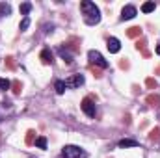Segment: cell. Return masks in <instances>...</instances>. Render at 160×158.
Wrapping results in <instances>:
<instances>
[{"mask_svg": "<svg viewBox=\"0 0 160 158\" xmlns=\"http://www.w3.org/2000/svg\"><path fill=\"white\" fill-rule=\"evenodd\" d=\"M127 36H128L130 39H140V37H142V28H140V26H130V28L127 30Z\"/></svg>", "mask_w": 160, "mask_h": 158, "instance_id": "7c38bea8", "label": "cell"}, {"mask_svg": "<svg viewBox=\"0 0 160 158\" xmlns=\"http://www.w3.org/2000/svg\"><path fill=\"white\" fill-rule=\"evenodd\" d=\"M11 87V82L6 78H0V89H9Z\"/></svg>", "mask_w": 160, "mask_h": 158, "instance_id": "484cf974", "label": "cell"}, {"mask_svg": "<svg viewBox=\"0 0 160 158\" xmlns=\"http://www.w3.org/2000/svg\"><path fill=\"white\" fill-rule=\"evenodd\" d=\"M80 106H82V112H84L88 117H95V112H97V110H95V102H93L91 97H86Z\"/></svg>", "mask_w": 160, "mask_h": 158, "instance_id": "277c9868", "label": "cell"}, {"mask_svg": "<svg viewBox=\"0 0 160 158\" xmlns=\"http://www.w3.org/2000/svg\"><path fill=\"white\" fill-rule=\"evenodd\" d=\"M119 147H138V141L136 140H121Z\"/></svg>", "mask_w": 160, "mask_h": 158, "instance_id": "e0dca14e", "label": "cell"}, {"mask_svg": "<svg viewBox=\"0 0 160 158\" xmlns=\"http://www.w3.org/2000/svg\"><path fill=\"white\" fill-rule=\"evenodd\" d=\"M19 9H21V13H22V15H28V13L32 11V4H30V2H24V4H21V7H19Z\"/></svg>", "mask_w": 160, "mask_h": 158, "instance_id": "ffe728a7", "label": "cell"}, {"mask_svg": "<svg viewBox=\"0 0 160 158\" xmlns=\"http://www.w3.org/2000/svg\"><path fill=\"white\" fill-rule=\"evenodd\" d=\"M134 47H136V50H140V52H142V56H143V58H149V56H151V52L147 50V41L143 39V37H140V39L136 41V45H134Z\"/></svg>", "mask_w": 160, "mask_h": 158, "instance_id": "5b68a950", "label": "cell"}, {"mask_svg": "<svg viewBox=\"0 0 160 158\" xmlns=\"http://www.w3.org/2000/svg\"><path fill=\"white\" fill-rule=\"evenodd\" d=\"M36 140H38L36 138V130H28L26 132V138H24V143L26 145H32V143H36Z\"/></svg>", "mask_w": 160, "mask_h": 158, "instance_id": "9a60e30c", "label": "cell"}, {"mask_svg": "<svg viewBox=\"0 0 160 158\" xmlns=\"http://www.w3.org/2000/svg\"><path fill=\"white\" fill-rule=\"evenodd\" d=\"M89 71L93 73V77H95V78H101V77H102L101 69H97V67H95V65H91V63H89Z\"/></svg>", "mask_w": 160, "mask_h": 158, "instance_id": "d4e9b609", "label": "cell"}, {"mask_svg": "<svg viewBox=\"0 0 160 158\" xmlns=\"http://www.w3.org/2000/svg\"><path fill=\"white\" fill-rule=\"evenodd\" d=\"M160 140V128L158 126H155L151 132H149V141H153V143H157Z\"/></svg>", "mask_w": 160, "mask_h": 158, "instance_id": "2e32d148", "label": "cell"}, {"mask_svg": "<svg viewBox=\"0 0 160 158\" xmlns=\"http://www.w3.org/2000/svg\"><path fill=\"white\" fill-rule=\"evenodd\" d=\"M9 13H11V6L0 2V15H9Z\"/></svg>", "mask_w": 160, "mask_h": 158, "instance_id": "7402d4cb", "label": "cell"}, {"mask_svg": "<svg viewBox=\"0 0 160 158\" xmlns=\"http://www.w3.org/2000/svg\"><path fill=\"white\" fill-rule=\"evenodd\" d=\"M157 54H158V56H160V45H158V47H157Z\"/></svg>", "mask_w": 160, "mask_h": 158, "instance_id": "f546056e", "label": "cell"}, {"mask_svg": "<svg viewBox=\"0 0 160 158\" xmlns=\"http://www.w3.org/2000/svg\"><path fill=\"white\" fill-rule=\"evenodd\" d=\"M58 52H60V56L63 58V62H65V63H73V56H71V54L67 52V48L60 47V48H58Z\"/></svg>", "mask_w": 160, "mask_h": 158, "instance_id": "4fadbf2b", "label": "cell"}, {"mask_svg": "<svg viewBox=\"0 0 160 158\" xmlns=\"http://www.w3.org/2000/svg\"><path fill=\"white\" fill-rule=\"evenodd\" d=\"M28 26H30V19H28V17H24V19H22V22H21V26H19V28H21V32H22V30H26V28H28Z\"/></svg>", "mask_w": 160, "mask_h": 158, "instance_id": "83f0119b", "label": "cell"}, {"mask_svg": "<svg viewBox=\"0 0 160 158\" xmlns=\"http://www.w3.org/2000/svg\"><path fill=\"white\" fill-rule=\"evenodd\" d=\"M155 73H157V75H160V65H157V69H155Z\"/></svg>", "mask_w": 160, "mask_h": 158, "instance_id": "f1b7e54d", "label": "cell"}, {"mask_svg": "<svg viewBox=\"0 0 160 158\" xmlns=\"http://www.w3.org/2000/svg\"><path fill=\"white\" fill-rule=\"evenodd\" d=\"M6 67H8L9 71H15L17 65H15V58H13V56H8V58H6Z\"/></svg>", "mask_w": 160, "mask_h": 158, "instance_id": "44dd1931", "label": "cell"}, {"mask_svg": "<svg viewBox=\"0 0 160 158\" xmlns=\"http://www.w3.org/2000/svg\"><path fill=\"white\" fill-rule=\"evenodd\" d=\"M142 11H143V13H151V11H155V2H145V4L142 6Z\"/></svg>", "mask_w": 160, "mask_h": 158, "instance_id": "d6986e66", "label": "cell"}, {"mask_svg": "<svg viewBox=\"0 0 160 158\" xmlns=\"http://www.w3.org/2000/svg\"><path fill=\"white\" fill-rule=\"evenodd\" d=\"M54 87H56V93H60V95H62V93L65 91V87H67V86H65V82H63V80H56Z\"/></svg>", "mask_w": 160, "mask_h": 158, "instance_id": "ac0fdd59", "label": "cell"}, {"mask_svg": "<svg viewBox=\"0 0 160 158\" xmlns=\"http://www.w3.org/2000/svg\"><path fill=\"white\" fill-rule=\"evenodd\" d=\"M80 9H82V15H84V22H86V24L93 26V24H97V22L101 21V9H99L93 2L82 0V2H80Z\"/></svg>", "mask_w": 160, "mask_h": 158, "instance_id": "6da1fadb", "label": "cell"}, {"mask_svg": "<svg viewBox=\"0 0 160 158\" xmlns=\"http://www.w3.org/2000/svg\"><path fill=\"white\" fill-rule=\"evenodd\" d=\"M145 102H147L149 106H153V108H160V95H157V93H151V95H147Z\"/></svg>", "mask_w": 160, "mask_h": 158, "instance_id": "8fae6325", "label": "cell"}, {"mask_svg": "<svg viewBox=\"0 0 160 158\" xmlns=\"http://www.w3.org/2000/svg\"><path fill=\"white\" fill-rule=\"evenodd\" d=\"M119 67H121V69H125V71H127V69L130 67V62H128L127 58H123V60H119Z\"/></svg>", "mask_w": 160, "mask_h": 158, "instance_id": "4316f807", "label": "cell"}, {"mask_svg": "<svg viewBox=\"0 0 160 158\" xmlns=\"http://www.w3.org/2000/svg\"><path fill=\"white\" fill-rule=\"evenodd\" d=\"M82 84H84V77H82V75H73L71 78L65 80V86H67V87H78Z\"/></svg>", "mask_w": 160, "mask_h": 158, "instance_id": "52a82bcc", "label": "cell"}, {"mask_svg": "<svg viewBox=\"0 0 160 158\" xmlns=\"http://www.w3.org/2000/svg\"><path fill=\"white\" fill-rule=\"evenodd\" d=\"M62 153H63V156L65 158H84L86 156L84 151H82L80 147H77V145H65Z\"/></svg>", "mask_w": 160, "mask_h": 158, "instance_id": "3957f363", "label": "cell"}, {"mask_svg": "<svg viewBox=\"0 0 160 158\" xmlns=\"http://www.w3.org/2000/svg\"><path fill=\"white\" fill-rule=\"evenodd\" d=\"M134 17H136V7L130 6V4L125 6L123 11H121V19H123V21H128V19H134Z\"/></svg>", "mask_w": 160, "mask_h": 158, "instance_id": "8992f818", "label": "cell"}, {"mask_svg": "<svg viewBox=\"0 0 160 158\" xmlns=\"http://www.w3.org/2000/svg\"><path fill=\"white\" fill-rule=\"evenodd\" d=\"M36 147H39V149H47V138H45V136H39V138L36 140Z\"/></svg>", "mask_w": 160, "mask_h": 158, "instance_id": "603a6c76", "label": "cell"}, {"mask_svg": "<svg viewBox=\"0 0 160 158\" xmlns=\"http://www.w3.org/2000/svg\"><path fill=\"white\" fill-rule=\"evenodd\" d=\"M106 47H108V50H110L112 54H116V52H119V50H121V43H119L118 37H108Z\"/></svg>", "mask_w": 160, "mask_h": 158, "instance_id": "ba28073f", "label": "cell"}, {"mask_svg": "<svg viewBox=\"0 0 160 158\" xmlns=\"http://www.w3.org/2000/svg\"><path fill=\"white\" fill-rule=\"evenodd\" d=\"M63 45H65V48H69L73 52H80V39L78 37H69Z\"/></svg>", "mask_w": 160, "mask_h": 158, "instance_id": "9c48e42d", "label": "cell"}, {"mask_svg": "<svg viewBox=\"0 0 160 158\" xmlns=\"http://www.w3.org/2000/svg\"><path fill=\"white\" fill-rule=\"evenodd\" d=\"M11 91H13V95H21L22 93V84L19 80H13L11 82Z\"/></svg>", "mask_w": 160, "mask_h": 158, "instance_id": "5bb4252c", "label": "cell"}, {"mask_svg": "<svg viewBox=\"0 0 160 158\" xmlns=\"http://www.w3.org/2000/svg\"><path fill=\"white\" fill-rule=\"evenodd\" d=\"M39 60L45 63V65H50V63L54 62V56H52V52H50L48 48H43L41 54H39Z\"/></svg>", "mask_w": 160, "mask_h": 158, "instance_id": "30bf717a", "label": "cell"}, {"mask_svg": "<svg viewBox=\"0 0 160 158\" xmlns=\"http://www.w3.org/2000/svg\"><path fill=\"white\" fill-rule=\"evenodd\" d=\"M145 86H147L149 89H157V87H158V82H157L155 78H147L145 80Z\"/></svg>", "mask_w": 160, "mask_h": 158, "instance_id": "cb8c5ba5", "label": "cell"}, {"mask_svg": "<svg viewBox=\"0 0 160 158\" xmlns=\"http://www.w3.org/2000/svg\"><path fill=\"white\" fill-rule=\"evenodd\" d=\"M88 58H89V63H91V65H99V67H102V69L108 67V62H106V60L102 58V54L97 52V50H89V52H88Z\"/></svg>", "mask_w": 160, "mask_h": 158, "instance_id": "7a4b0ae2", "label": "cell"}]
</instances>
